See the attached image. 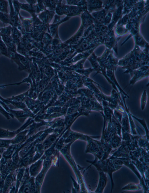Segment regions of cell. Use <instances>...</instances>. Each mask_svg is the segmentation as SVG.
<instances>
[{"label":"cell","mask_w":149,"mask_h":193,"mask_svg":"<svg viewBox=\"0 0 149 193\" xmlns=\"http://www.w3.org/2000/svg\"><path fill=\"white\" fill-rule=\"evenodd\" d=\"M138 48L121 60L118 64L126 70L123 73H129V72L142 67L148 65V55L147 53L141 52Z\"/></svg>","instance_id":"1"},{"label":"cell","mask_w":149,"mask_h":193,"mask_svg":"<svg viewBox=\"0 0 149 193\" xmlns=\"http://www.w3.org/2000/svg\"><path fill=\"white\" fill-rule=\"evenodd\" d=\"M131 77L129 82V85H133L137 82L148 78L149 66L146 65L132 71L129 73Z\"/></svg>","instance_id":"2"},{"label":"cell","mask_w":149,"mask_h":193,"mask_svg":"<svg viewBox=\"0 0 149 193\" xmlns=\"http://www.w3.org/2000/svg\"><path fill=\"white\" fill-rule=\"evenodd\" d=\"M100 175L99 183L97 189L95 192L96 193H102L104 189L107 184V178L106 174L103 171L100 169H98Z\"/></svg>","instance_id":"3"},{"label":"cell","mask_w":149,"mask_h":193,"mask_svg":"<svg viewBox=\"0 0 149 193\" xmlns=\"http://www.w3.org/2000/svg\"><path fill=\"white\" fill-rule=\"evenodd\" d=\"M18 134L16 130L11 131L0 128V139H11Z\"/></svg>","instance_id":"4"},{"label":"cell","mask_w":149,"mask_h":193,"mask_svg":"<svg viewBox=\"0 0 149 193\" xmlns=\"http://www.w3.org/2000/svg\"><path fill=\"white\" fill-rule=\"evenodd\" d=\"M121 124L122 128L127 132L129 133H131L129 118L126 112L122 113V117Z\"/></svg>","instance_id":"5"},{"label":"cell","mask_w":149,"mask_h":193,"mask_svg":"<svg viewBox=\"0 0 149 193\" xmlns=\"http://www.w3.org/2000/svg\"><path fill=\"white\" fill-rule=\"evenodd\" d=\"M25 171L24 167L19 168L18 169L16 177V186L15 192L18 191L21 185Z\"/></svg>","instance_id":"6"},{"label":"cell","mask_w":149,"mask_h":193,"mask_svg":"<svg viewBox=\"0 0 149 193\" xmlns=\"http://www.w3.org/2000/svg\"><path fill=\"white\" fill-rule=\"evenodd\" d=\"M122 144V137L117 134H116L112 138L109 145L112 149H117Z\"/></svg>","instance_id":"7"},{"label":"cell","mask_w":149,"mask_h":193,"mask_svg":"<svg viewBox=\"0 0 149 193\" xmlns=\"http://www.w3.org/2000/svg\"><path fill=\"white\" fill-rule=\"evenodd\" d=\"M16 148V145H11L5 150L2 154V158L7 161L11 159L12 157Z\"/></svg>","instance_id":"8"},{"label":"cell","mask_w":149,"mask_h":193,"mask_svg":"<svg viewBox=\"0 0 149 193\" xmlns=\"http://www.w3.org/2000/svg\"><path fill=\"white\" fill-rule=\"evenodd\" d=\"M27 131H23L18 133L13 138L11 139V144L17 145L22 142L25 139Z\"/></svg>","instance_id":"9"},{"label":"cell","mask_w":149,"mask_h":193,"mask_svg":"<svg viewBox=\"0 0 149 193\" xmlns=\"http://www.w3.org/2000/svg\"><path fill=\"white\" fill-rule=\"evenodd\" d=\"M6 165L9 173L14 171L17 169L19 168L18 166L16 165L13 162L11 159L7 160Z\"/></svg>","instance_id":"10"},{"label":"cell","mask_w":149,"mask_h":193,"mask_svg":"<svg viewBox=\"0 0 149 193\" xmlns=\"http://www.w3.org/2000/svg\"><path fill=\"white\" fill-rule=\"evenodd\" d=\"M11 145V139H0V149L5 150Z\"/></svg>","instance_id":"11"},{"label":"cell","mask_w":149,"mask_h":193,"mask_svg":"<svg viewBox=\"0 0 149 193\" xmlns=\"http://www.w3.org/2000/svg\"><path fill=\"white\" fill-rule=\"evenodd\" d=\"M10 3L11 12L9 16L10 23L12 25H15L16 23V22L17 21V17L12 4Z\"/></svg>","instance_id":"12"},{"label":"cell","mask_w":149,"mask_h":193,"mask_svg":"<svg viewBox=\"0 0 149 193\" xmlns=\"http://www.w3.org/2000/svg\"><path fill=\"white\" fill-rule=\"evenodd\" d=\"M147 95L146 90H144L141 96L140 99L141 108L142 110L145 109L147 102Z\"/></svg>","instance_id":"13"},{"label":"cell","mask_w":149,"mask_h":193,"mask_svg":"<svg viewBox=\"0 0 149 193\" xmlns=\"http://www.w3.org/2000/svg\"><path fill=\"white\" fill-rule=\"evenodd\" d=\"M131 115L132 118L135 119L138 122H139L141 125L143 126L144 129L145 130L146 134V137L147 139H148L149 137V130L147 128V127L146 124V122L143 119H140L136 116L133 114H131Z\"/></svg>","instance_id":"14"},{"label":"cell","mask_w":149,"mask_h":193,"mask_svg":"<svg viewBox=\"0 0 149 193\" xmlns=\"http://www.w3.org/2000/svg\"><path fill=\"white\" fill-rule=\"evenodd\" d=\"M8 3L7 1H0V11L5 14H8Z\"/></svg>","instance_id":"15"},{"label":"cell","mask_w":149,"mask_h":193,"mask_svg":"<svg viewBox=\"0 0 149 193\" xmlns=\"http://www.w3.org/2000/svg\"><path fill=\"white\" fill-rule=\"evenodd\" d=\"M0 20L4 23H10L9 17L7 14L1 12H0Z\"/></svg>","instance_id":"16"},{"label":"cell","mask_w":149,"mask_h":193,"mask_svg":"<svg viewBox=\"0 0 149 193\" xmlns=\"http://www.w3.org/2000/svg\"><path fill=\"white\" fill-rule=\"evenodd\" d=\"M123 189L129 190H138L140 189V187L135 184L131 183L128 184Z\"/></svg>","instance_id":"17"},{"label":"cell","mask_w":149,"mask_h":193,"mask_svg":"<svg viewBox=\"0 0 149 193\" xmlns=\"http://www.w3.org/2000/svg\"><path fill=\"white\" fill-rule=\"evenodd\" d=\"M113 113L115 117L121 124L122 117V113L116 109H115L113 110Z\"/></svg>","instance_id":"18"},{"label":"cell","mask_w":149,"mask_h":193,"mask_svg":"<svg viewBox=\"0 0 149 193\" xmlns=\"http://www.w3.org/2000/svg\"><path fill=\"white\" fill-rule=\"evenodd\" d=\"M0 50L3 54H5L7 52V48L5 45L1 38H0Z\"/></svg>","instance_id":"19"},{"label":"cell","mask_w":149,"mask_h":193,"mask_svg":"<svg viewBox=\"0 0 149 193\" xmlns=\"http://www.w3.org/2000/svg\"><path fill=\"white\" fill-rule=\"evenodd\" d=\"M14 29L13 33V38L16 40H19L20 38L21 35L20 33L16 29Z\"/></svg>","instance_id":"20"},{"label":"cell","mask_w":149,"mask_h":193,"mask_svg":"<svg viewBox=\"0 0 149 193\" xmlns=\"http://www.w3.org/2000/svg\"><path fill=\"white\" fill-rule=\"evenodd\" d=\"M99 66H99V64L94 69V70H95V71H96H96L99 68ZM111 85L112 86H113V89H115V90H118V89H117V87L113 83V84H112Z\"/></svg>","instance_id":"21"},{"label":"cell","mask_w":149,"mask_h":193,"mask_svg":"<svg viewBox=\"0 0 149 193\" xmlns=\"http://www.w3.org/2000/svg\"><path fill=\"white\" fill-rule=\"evenodd\" d=\"M20 60L23 63H25L26 62V60L25 58L20 55L19 56Z\"/></svg>","instance_id":"22"},{"label":"cell","mask_w":149,"mask_h":193,"mask_svg":"<svg viewBox=\"0 0 149 193\" xmlns=\"http://www.w3.org/2000/svg\"><path fill=\"white\" fill-rule=\"evenodd\" d=\"M2 157V154L0 152V161H1Z\"/></svg>","instance_id":"23"}]
</instances>
